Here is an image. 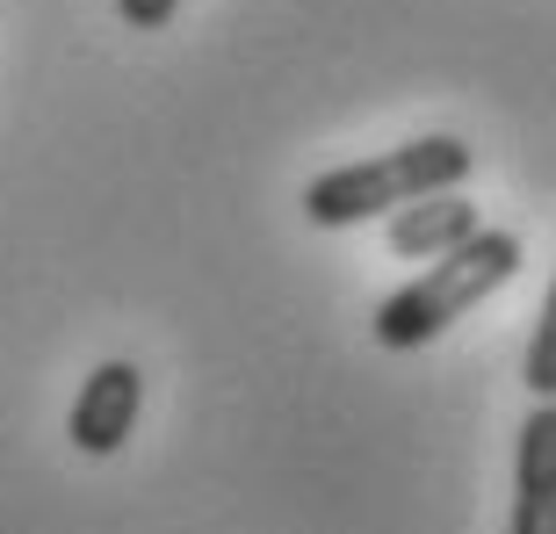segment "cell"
Returning a JSON list of instances; mask_svg holds the SVG:
<instances>
[{
    "mask_svg": "<svg viewBox=\"0 0 556 534\" xmlns=\"http://www.w3.org/2000/svg\"><path fill=\"white\" fill-rule=\"evenodd\" d=\"M470 181V144L433 130V138H413L397 152H376V160H354V166H332L304 188V217L311 225H369L383 209H405L419 195H441V188H463Z\"/></svg>",
    "mask_w": 556,
    "mask_h": 534,
    "instance_id": "obj_1",
    "label": "cell"
},
{
    "mask_svg": "<svg viewBox=\"0 0 556 534\" xmlns=\"http://www.w3.org/2000/svg\"><path fill=\"white\" fill-rule=\"evenodd\" d=\"M514 275H520V239L514 231L477 225L463 246L433 253V267L419 275V282H405L397 296L376 304V340H383V347H427V340H441L463 310H477L484 296H498Z\"/></svg>",
    "mask_w": 556,
    "mask_h": 534,
    "instance_id": "obj_2",
    "label": "cell"
},
{
    "mask_svg": "<svg viewBox=\"0 0 556 534\" xmlns=\"http://www.w3.org/2000/svg\"><path fill=\"white\" fill-rule=\"evenodd\" d=\"M138 405H144V376L130 361H102V369L80 383L73 411H65V433L80 455H116L138 427Z\"/></svg>",
    "mask_w": 556,
    "mask_h": 534,
    "instance_id": "obj_3",
    "label": "cell"
},
{
    "mask_svg": "<svg viewBox=\"0 0 556 534\" xmlns=\"http://www.w3.org/2000/svg\"><path fill=\"white\" fill-rule=\"evenodd\" d=\"M506 534H556V397H535V411L514 433V527Z\"/></svg>",
    "mask_w": 556,
    "mask_h": 534,
    "instance_id": "obj_4",
    "label": "cell"
},
{
    "mask_svg": "<svg viewBox=\"0 0 556 534\" xmlns=\"http://www.w3.org/2000/svg\"><path fill=\"white\" fill-rule=\"evenodd\" d=\"M477 231V203H463V188H441V195H419L391 217V253L397 260H433V253L463 246Z\"/></svg>",
    "mask_w": 556,
    "mask_h": 534,
    "instance_id": "obj_5",
    "label": "cell"
},
{
    "mask_svg": "<svg viewBox=\"0 0 556 534\" xmlns=\"http://www.w3.org/2000/svg\"><path fill=\"white\" fill-rule=\"evenodd\" d=\"M520 383L535 397H556V282L542 296V318H535V340H528V361H520Z\"/></svg>",
    "mask_w": 556,
    "mask_h": 534,
    "instance_id": "obj_6",
    "label": "cell"
},
{
    "mask_svg": "<svg viewBox=\"0 0 556 534\" xmlns=\"http://www.w3.org/2000/svg\"><path fill=\"white\" fill-rule=\"evenodd\" d=\"M174 8H181V0H116V15H124L130 29H166Z\"/></svg>",
    "mask_w": 556,
    "mask_h": 534,
    "instance_id": "obj_7",
    "label": "cell"
}]
</instances>
